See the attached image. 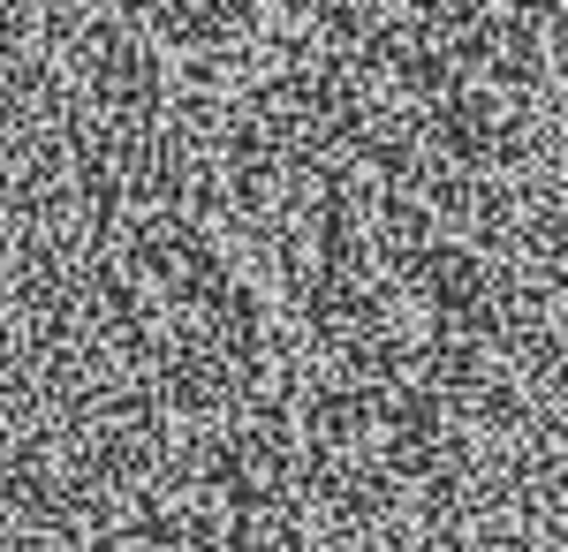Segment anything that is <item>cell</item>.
I'll return each mask as SVG.
<instances>
[{
	"label": "cell",
	"mask_w": 568,
	"mask_h": 552,
	"mask_svg": "<svg viewBox=\"0 0 568 552\" xmlns=\"http://www.w3.org/2000/svg\"><path fill=\"white\" fill-rule=\"evenodd\" d=\"M0 552H568V0H0Z\"/></svg>",
	"instance_id": "obj_1"
}]
</instances>
